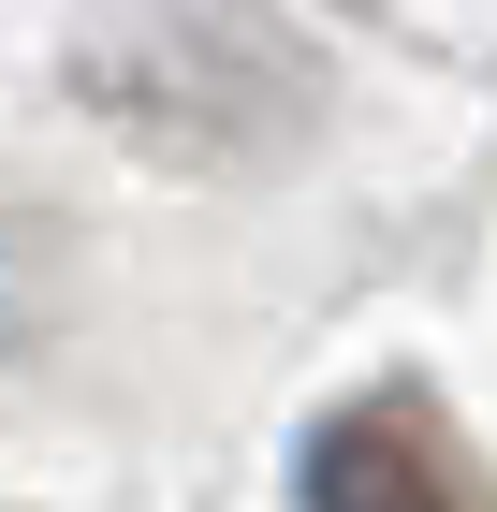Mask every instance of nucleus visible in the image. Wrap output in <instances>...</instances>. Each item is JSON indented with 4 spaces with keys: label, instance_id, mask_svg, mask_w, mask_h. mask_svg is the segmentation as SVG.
Returning <instances> with one entry per match:
<instances>
[{
    "label": "nucleus",
    "instance_id": "nucleus-1",
    "mask_svg": "<svg viewBox=\"0 0 497 512\" xmlns=\"http://www.w3.org/2000/svg\"><path fill=\"white\" fill-rule=\"evenodd\" d=\"M293 498L307 512H497V469L454 439L439 395H351L307 425Z\"/></svg>",
    "mask_w": 497,
    "mask_h": 512
}]
</instances>
